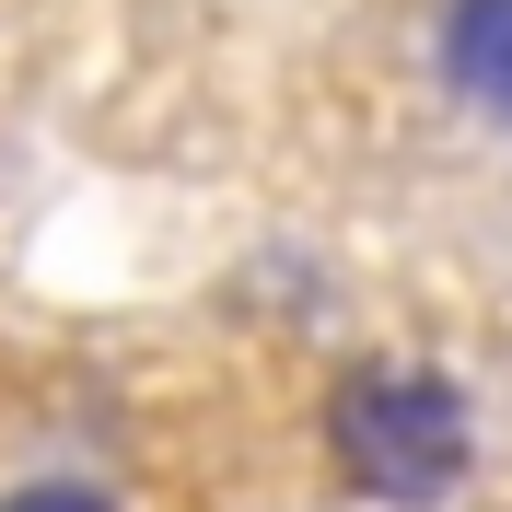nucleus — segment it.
<instances>
[{"instance_id":"1","label":"nucleus","mask_w":512,"mask_h":512,"mask_svg":"<svg viewBox=\"0 0 512 512\" xmlns=\"http://www.w3.org/2000/svg\"><path fill=\"white\" fill-rule=\"evenodd\" d=\"M326 454H338L350 501L443 512L454 489L478 478V396L454 373H419V361H361L326 396Z\"/></svg>"},{"instance_id":"2","label":"nucleus","mask_w":512,"mask_h":512,"mask_svg":"<svg viewBox=\"0 0 512 512\" xmlns=\"http://www.w3.org/2000/svg\"><path fill=\"white\" fill-rule=\"evenodd\" d=\"M431 70L466 117L512 128V0H443L431 12Z\"/></svg>"},{"instance_id":"3","label":"nucleus","mask_w":512,"mask_h":512,"mask_svg":"<svg viewBox=\"0 0 512 512\" xmlns=\"http://www.w3.org/2000/svg\"><path fill=\"white\" fill-rule=\"evenodd\" d=\"M0 512H117L94 478H24V489H0Z\"/></svg>"}]
</instances>
